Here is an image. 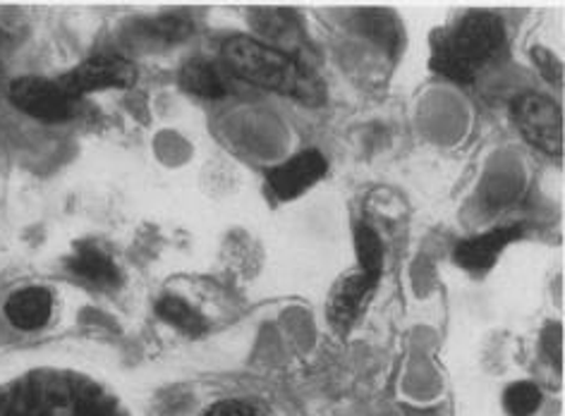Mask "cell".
<instances>
[{
	"mask_svg": "<svg viewBox=\"0 0 565 416\" xmlns=\"http://www.w3.org/2000/svg\"><path fill=\"white\" fill-rule=\"evenodd\" d=\"M204 416H259V414L254 407L245 405V402L228 399V402H218V405L209 407L204 412Z\"/></svg>",
	"mask_w": 565,
	"mask_h": 416,
	"instance_id": "cell-16",
	"label": "cell"
},
{
	"mask_svg": "<svg viewBox=\"0 0 565 416\" xmlns=\"http://www.w3.org/2000/svg\"><path fill=\"white\" fill-rule=\"evenodd\" d=\"M520 132L534 149L556 156L563 149V115L558 104L542 94H525L515 100Z\"/></svg>",
	"mask_w": 565,
	"mask_h": 416,
	"instance_id": "cell-4",
	"label": "cell"
},
{
	"mask_svg": "<svg viewBox=\"0 0 565 416\" xmlns=\"http://www.w3.org/2000/svg\"><path fill=\"white\" fill-rule=\"evenodd\" d=\"M522 237V227L518 225H505L499 230H491V233L477 235L472 239H465L456 247V264L470 273H487L501 252Z\"/></svg>",
	"mask_w": 565,
	"mask_h": 416,
	"instance_id": "cell-8",
	"label": "cell"
},
{
	"mask_svg": "<svg viewBox=\"0 0 565 416\" xmlns=\"http://www.w3.org/2000/svg\"><path fill=\"white\" fill-rule=\"evenodd\" d=\"M329 163L319 151H305L268 172V186L278 199H295L305 194L327 175Z\"/></svg>",
	"mask_w": 565,
	"mask_h": 416,
	"instance_id": "cell-6",
	"label": "cell"
},
{
	"mask_svg": "<svg viewBox=\"0 0 565 416\" xmlns=\"http://www.w3.org/2000/svg\"><path fill=\"white\" fill-rule=\"evenodd\" d=\"M223 61L235 77L262 89H271L305 104H321L319 79L286 51L249 36H231L223 43Z\"/></svg>",
	"mask_w": 565,
	"mask_h": 416,
	"instance_id": "cell-1",
	"label": "cell"
},
{
	"mask_svg": "<svg viewBox=\"0 0 565 416\" xmlns=\"http://www.w3.org/2000/svg\"><path fill=\"white\" fill-rule=\"evenodd\" d=\"M355 249H358V262L360 270L370 278H381V270H384V244H381L379 235L372 227L360 225L355 230Z\"/></svg>",
	"mask_w": 565,
	"mask_h": 416,
	"instance_id": "cell-13",
	"label": "cell"
},
{
	"mask_svg": "<svg viewBox=\"0 0 565 416\" xmlns=\"http://www.w3.org/2000/svg\"><path fill=\"white\" fill-rule=\"evenodd\" d=\"M10 98L22 113L44 122H65L77 115L75 98L58 82L22 77L10 84Z\"/></svg>",
	"mask_w": 565,
	"mask_h": 416,
	"instance_id": "cell-3",
	"label": "cell"
},
{
	"mask_svg": "<svg viewBox=\"0 0 565 416\" xmlns=\"http://www.w3.org/2000/svg\"><path fill=\"white\" fill-rule=\"evenodd\" d=\"M53 313V297L44 287H24L6 305L8 321L20 330H36L46 326Z\"/></svg>",
	"mask_w": 565,
	"mask_h": 416,
	"instance_id": "cell-9",
	"label": "cell"
},
{
	"mask_svg": "<svg viewBox=\"0 0 565 416\" xmlns=\"http://www.w3.org/2000/svg\"><path fill=\"white\" fill-rule=\"evenodd\" d=\"M180 79H182V86H185L190 94H196V96L221 98L228 94V84H225L218 67L206 63V61L188 63L185 67H182Z\"/></svg>",
	"mask_w": 565,
	"mask_h": 416,
	"instance_id": "cell-11",
	"label": "cell"
},
{
	"mask_svg": "<svg viewBox=\"0 0 565 416\" xmlns=\"http://www.w3.org/2000/svg\"><path fill=\"white\" fill-rule=\"evenodd\" d=\"M364 22H366V32H372L370 36L379 39L381 43H391V41L398 39V32H395V24H393V20L388 18L386 12H370L364 18Z\"/></svg>",
	"mask_w": 565,
	"mask_h": 416,
	"instance_id": "cell-15",
	"label": "cell"
},
{
	"mask_svg": "<svg viewBox=\"0 0 565 416\" xmlns=\"http://www.w3.org/2000/svg\"><path fill=\"white\" fill-rule=\"evenodd\" d=\"M376 278L364 276L362 270L352 273V276L343 278L335 285V290L329 299V319L338 330H350L355 321L364 313L366 305H370L374 290H376Z\"/></svg>",
	"mask_w": 565,
	"mask_h": 416,
	"instance_id": "cell-7",
	"label": "cell"
},
{
	"mask_svg": "<svg viewBox=\"0 0 565 416\" xmlns=\"http://www.w3.org/2000/svg\"><path fill=\"white\" fill-rule=\"evenodd\" d=\"M503 407L511 416H532L542 407V391L530 381L513 383L503 393Z\"/></svg>",
	"mask_w": 565,
	"mask_h": 416,
	"instance_id": "cell-14",
	"label": "cell"
},
{
	"mask_svg": "<svg viewBox=\"0 0 565 416\" xmlns=\"http://www.w3.org/2000/svg\"><path fill=\"white\" fill-rule=\"evenodd\" d=\"M73 270L79 278L89 280L94 285H116L118 282V268L110 258L98 249L89 247V244H82V247L75 252L73 262H70Z\"/></svg>",
	"mask_w": 565,
	"mask_h": 416,
	"instance_id": "cell-10",
	"label": "cell"
},
{
	"mask_svg": "<svg viewBox=\"0 0 565 416\" xmlns=\"http://www.w3.org/2000/svg\"><path fill=\"white\" fill-rule=\"evenodd\" d=\"M157 311L163 321H168L171 326H175L178 330H182L185 335H202L206 330V321L204 316L196 311L194 307H190L185 299L180 297H163L159 305H157Z\"/></svg>",
	"mask_w": 565,
	"mask_h": 416,
	"instance_id": "cell-12",
	"label": "cell"
},
{
	"mask_svg": "<svg viewBox=\"0 0 565 416\" xmlns=\"http://www.w3.org/2000/svg\"><path fill=\"white\" fill-rule=\"evenodd\" d=\"M503 41L505 29L499 14L470 12L439 41L431 67L448 79L470 84L499 55Z\"/></svg>",
	"mask_w": 565,
	"mask_h": 416,
	"instance_id": "cell-2",
	"label": "cell"
},
{
	"mask_svg": "<svg viewBox=\"0 0 565 416\" xmlns=\"http://www.w3.org/2000/svg\"><path fill=\"white\" fill-rule=\"evenodd\" d=\"M137 82L135 65L120 55H96L61 77V86L70 96L98 89H127Z\"/></svg>",
	"mask_w": 565,
	"mask_h": 416,
	"instance_id": "cell-5",
	"label": "cell"
}]
</instances>
